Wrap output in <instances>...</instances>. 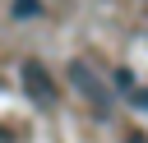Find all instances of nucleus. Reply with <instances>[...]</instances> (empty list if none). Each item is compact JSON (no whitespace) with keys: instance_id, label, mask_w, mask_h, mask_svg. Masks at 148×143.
Returning a JSON list of instances; mask_svg holds the SVG:
<instances>
[{"instance_id":"obj_1","label":"nucleus","mask_w":148,"mask_h":143,"mask_svg":"<svg viewBox=\"0 0 148 143\" xmlns=\"http://www.w3.org/2000/svg\"><path fill=\"white\" fill-rule=\"evenodd\" d=\"M69 83H74V92L92 106V115H111V88L102 83V74H97L88 60H69Z\"/></svg>"},{"instance_id":"obj_2","label":"nucleus","mask_w":148,"mask_h":143,"mask_svg":"<svg viewBox=\"0 0 148 143\" xmlns=\"http://www.w3.org/2000/svg\"><path fill=\"white\" fill-rule=\"evenodd\" d=\"M23 83H28V92H32L42 106H56V88H51V78H46V69H42V65H32V60H28V65H23Z\"/></svg>"},{"instance_id":"obj_3","label":"nucleus","mask_w":148,"mask_h":143,"mask_svg":"<svg viewBox=\"0 0 148 143\" xmlns=\"http://www.w3.org/2000/svg\"><path fill=\"white\" fill-rule=\"evenodd\" d=\"M14 18H42V0H14Z\"/></svg>"},{"instance_id":"obj_4","label":"nucleus","mask_w":148,"mask_h":143,"mask_svg":"<svg viewBox=\"0 0 148 143\" xmlns=\"http://www.w3.org/2000/svg\"><path fill=\"white\" fill-rule=\"evenodd\" d=\"M116 88H120V92H134V74H130V69H116Z\"/></svg>"},{"instance_id":"obj_5","label":"nucleus","mask_w":148,"mask_h":143,"mask_svg":"<svg viewBox=\"0 0 148 143\" xmlns=\"http://www.w3.org/2000/svg\"><path fill=\"white\" fill-rule=\"evenodd\" d=\"M130 101H134L139 111H148V88H134V92H130Z\"/></svg>"},{"instance_id":"obj_6","label":"nucleus","mask_w":148,"mask_h":143,"mask_svg":"<svg viewBox=\"0 0 148 143\" xmlns=\"http://www.w3.org/2000/svg\"><path fill=\"white\" fill-rule=\"evenodd\" d=\"M125 143H148V138L143 134H125Z\"/></svg>"}]
</instances>
